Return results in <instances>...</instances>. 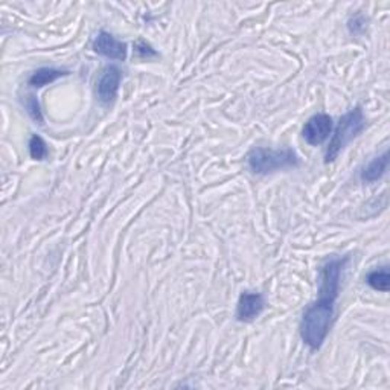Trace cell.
Here are the masks:
<instances>
[{
    "instance_id": "30bf717a",
    "label": "cell",
    "mask_w": 390,
    "mask_h": 390,
    "mask_svg": "<svg viewBox=\"0 0 390 390\" xmlns=\"http://www.w3.org/2000/svg\"><path fill=\"white\" fill-rule=\"evenodd\" d=\"M366 280H367V284H369L374 290L387 292L389 291V285H390L389 268L383 267V268L374 270V272H371L369 275H367Z\"/></svg>"
},
{
    "instance_id": "3957f363",
    "label": "cell",
    "mask_w": 390,
    "mask_h": 390,
    "mask_svg": "<svg viewBox=\"0 0 390 390\" xmlns=\"http://www.w3.org/2000/svg\"><path fill=\"white\" fill-rule=\"evenodd\" d=\"M364 127H366V119H364L362 107H355L351 112L342 116L339 125L334 130L331 142L327 148L325 162H327V164H331V162L337 159L339 154L344 149V147L359 136L364 130Z\"/></svg>"
},
{
    "instance_id": "ba28073f",
    "label": "cell",
    "mask_w": 390,
    "mask_h": 390,
    "mask_svg": "<svg viewBox=\"0 0 390 390\" xmlns=\"http://www.w3.org/2000/svg\"><path fill=\"white\" fill-rule=\"evenodd\" d=\"M387 167H389V153L384 151L381 156H376L375 159H372L369 164L362 169L360 179L364 183H374L376 180H380L386 174Z\"/></svg>"
},
{
    "instance_id": "9c48e42d",
    "label": "cell",
    "mask_w": 390,
    "mask_h": 390,
    "mask_svg": "<svg viewBox=\"0 0 390 390\" xmlns=\"http://www.w3.org/2000/svg\"><path fill=\"white\" fill-rule=\"evenodd\" d=\"M64 75H68L66 70L56 69V68H41L31 75L28 80V84L31 85V88L40 89V88H45V85H48L53 81H57L58 78L64 77Z\"/></svg>"
},
{
    "instance_id": "8992f818",
    "label": "cell",
    "mask_w": 390,
    "mask_h": 390,
    "mask_svg": "<svg viewBox=\"0 0 390 390\" xmlns=\"http://www.w3.org/2000/svg\"><path fill=\"white\" fill-rule=\"evenodd\" d=\"M93 51L100 56L110 58V60H117V61H124L127 58V45L124 41L117 40L115 36H112L110 32L101 31L100 34L96 36L93 41Z\"/></svg>"
},
{
    "instance_id": "52a82bcc",
    "label": "cell",
    "mask_w": 390,
    "mask_h": 390,
    "mask_svg": "<svg viewBox=\"0 0 390 390\" xmlns=\"http://www.w3.org/2000/svg\"><path fill=\"white\" fill-rule=\"evenodd\" d=\"M265 310V299L261 292L244 291L238 300L236 317L240 322H253Z\"/></svg>"
},
{
    "instance_id": "8fae6325",
    "label": "cell",
    "mask_w": 390,
    "mask_h": 390,
    "mask_svg": "<svg viewBox=\"0 0 390 390\" xmlns=\"http://www.w3.org/2000/svg\"><path fill=\"white\" fill-rule=\"evenodd\" d=\"M29 154L34 160H45L49 154V149L45 140L34 135L29 140Z\"/></svg>"
},
{
    "instance_id": "277c9868",
    "label": "cell",
    "mask_w": 390,
    "mask_h": 390,
    "mask_svg": "<svg viewBox=\"0 0 390 390\" xmlns=\"http://www.w3.org/2000/svg\"><path fill=\"white\" fill-rule=\"evenodd\" d=\"M122 81V72L116 66H105L96 81V96L101 104L108 105L117 96Z\"/></svg>"
},
{
    "instance_id": "4fadbf2b",
    "label": "cell",
    "mask_w": 390,
    "mask_h": 390,
    "mask_svg": "<svg viewBox=\"0 0 390 390\" xmlns=\"http://www.w3.org/2000/svg\"><path fill=\"white\" fill-rule=\"evenodd\" d=\"M367 20L363 14H355L354 17H351V20L348 21V28H349V32L354 36H360L363 34V32L366 31V25Z\"/></svg>"
},
{
    "instance_id": "7a4b0ae2",
    "label": "cell",
    "mask_w": 390,
    "mask_h": 390,
    "mask_svg": "<svg viewBox=\"0 0 390 390\" xmlns=\"http://www.w3.org/2000/svg\"><path fill=\"white\" fill-rule=\"evenodd\" d=\"M247 164L255 174H270V172L279 169L297 168L300 160L295 151L290 148L272 149L258 147L247 154Z\"/></svg>"
},
{
    "instance_id": "6da1fadb",
    "label": "cell",
    "mask_w": 390,
    "mask_h": 390,
    "mask_svg": "<svg viewBox=\"0 0 390 390\" xmlns=\"http://www.w3.org/2000/svg\"><path fill=\"white\" fill-rule=\"evenodd\" d=\"M348 258H332L322 267L319 299L302 316L300 337L310 349L316 351L323 344L332 327L335 299L339 296L342 272Z\"/></svg>"
},
{
    "instance_id": "5bb4252c",
    "label": "cell",
    "mask_w": 390,
    "mask_h": 390,
    "mask_svg": "<svg viewBox=\"0 0 390 390\" xmlns=\"http://www.w3.org/2000/svg\"><path fill=\"white\" fill-rule=\"evenodd\" d=\"M135 52H136V56L139 58H142V60H148V58H153V57H157V52L151 48L147 41L144 40H140L137 41L136 45H135Z\"/></svg>"
},
{
    "instance_id": "7c38bea8",
    "label": "cell",
    "mask_w": 390,
    "mask_h": 390,
    "mask_svg": "<svg viewBox=\"0 0 390 390\" xmlns=\"http://www.w3.org/2000/svg\"><path fill=\"white\" fill-rule=\"evenodd\" d=\"M25 107L26 110L29 113V116L32 117V121H34L36 124H43V115H41V110H40V105H38V101L36 96H28V100L25 102Z\"/></svg>"
},
{
    "instance_id": "5b68a950",
    "label": "cell",
    "mask_w": 390,
    "mask_h": 390,
    "mask_svg": "<svg viewBox=\"0 0 390 390\" xmlns=\"http://www.w3.org/2000/svg\"><path fill=\"white\" fill-rule=\"evenodd\" d=\"M332 132V117L327 113H317L308 119L302 130V136L312 147L322 145Z\"/></svg>"
}]
</instances>
